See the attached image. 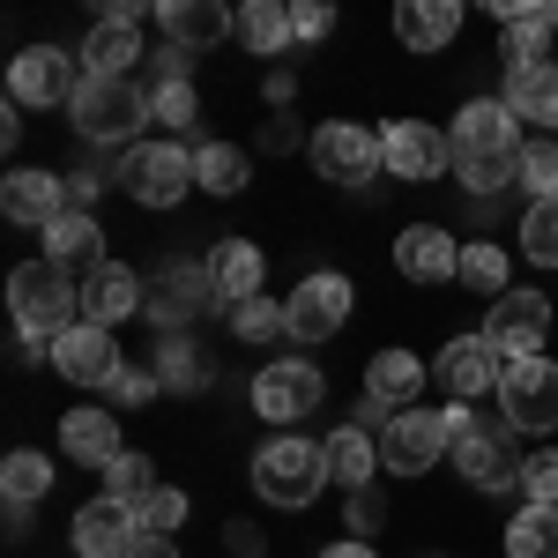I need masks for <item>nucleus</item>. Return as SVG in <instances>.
<instances>
[{"mask_svg": "<svg viewBox=\"0 0 558 558\" xmlns=\"http://www.w3.org/2000/svg\"><path fill=\"white\" fill-rule=\"evenodd\" d=\"M8 313L31 350L60 343L68 328H83V283H68V268H52V260H23L8 276Z\"/></svg>", "mask_w": 558, "mask_h": 558, "instance_id": "f257e3e1", "label": "nucleus"}, {"mask_svg": "<svg viewBox=\"0 0 558 558\" xmlns=\"http://www.w3.org/2000/svg\"><path fill=\"white\" fill-rule=\"evenodd\" d=\"M254 492L268 499V507H313L320 492H328V454L313 447V439H299V432H276L268 447L254 454Z\"/></svg>", "mask_w": 558, "mask_h": 558, "instance_id": "f03ea898", "label": "nucleus"}, {"mask_svg": "<svg viewBox=\"0 0 558 558\" xmlns=\"http://www.w3.org/2000/svg\"><path fill=\"white\" fill-rule=\"evenodd\" d=\"M521 432L507 417H470V402H454V470L470 476L476 492H507L521 484Z\"/></svg>", "mask_w": 558, "mask_h": 558, "instance_id": "7ed1b4c3", "label": "nucleus"}, {"mask_svg": "<svg viewBox=\"0 0 558 558\" xmlns=\"http://www.w3.org/2000/svg\"><path fill=\"white\" fill-rule=\"evenodd\" d=\"M209 305H216L209 260H165V268L149 276V299H142V313L157 320V336H186V328H194Z\"/></svg>", "mask_w": 558, "mask_h": 558, "instance_id": "20e7f679", "label": "nucleus"}, {"mask_svg": "<svg viewBox=\"0 0 558 558\" xmlns=\"http://www.w3.org/2000/svg\"><path fill=\"white\" fill-rule=\"evenodd\" d=\"M75 128H83V142H134L142 134V120H149V89L134 83H97V75H83V89H75Z\"/></svg>", "mask_w": 558, "mask_h": 558, "instance_id": "39448f33", "label": "nucleus"}, {"mask_svg": "<svg viewBox=\"0 0 558 558\" xmlns=\"http://www.w3.org/2000/svg\"><path fill=\"white\" fill-rule=\"evenodd\" d=\"M120 186L142 209H172L194 186V149H179V142H134L128 165H120Z\"/></svg>", "mask_w": 558, "mask_h": 558, "instance_id": "423d86ee", "label": "nucleus"}, {"mask_svg": "<svg viewBox=\"0 0 558 558\" xmlns=\"http://www.w3.org/2000/svg\"><path fill=\"white\" fill-rule=\"evenodd\" d=\"M499 410L514 432H558V365L536 350V357H507L499 373Z\"/></svg>", "mask_w": 558, "mask_h": 558, "instance_id": "0eeeda50", "label": "nucleus"}, {"mask_svg": "<svg viewBox=\"0 0 558 558\" xmlns=\"http://www.w3.org/2000/svg\"><path fill=\"white\" fill-rule=\"evenodd\" d=\"M439 454H454V410H402L380 432V470L395 476H425Z\"/></svg>", "mask_w": 558, "mask_h": 558, "instance_id": "6e6552de", "label": "nucleus"}, {"mask_svg": "<svg viewBox=\"0 0 558 558\" xmlns=\"http://www.w3.org/2000/svg\"><path fill=\"white\" fill-rule=\"evenodd\" d=\"M320 395H328V380H320L313 357H268V365L254 373V410L268 417V425H299V417H313Z\"/></svg>", "mask_w": 558, "mask_h": 558, "instance_id": "1a4fd4ad", "label": "nucleus"}, {"mask_svg": "<svg viewBox=\"0 0 558 558\" xmlns=\"http://www.w3.org/2000/svg\"><path fill=\"white\" fill-rule=\"evenodd\" d=\"M454 165V134L425 128V120H387L380 128V172H395L402 186H425Z\"/></svg>", "mask_w": 558, "mask_h": 558, "instance_id": "9d476101", "label": "nucleus"}, {"mask_svg": "<svg viewBox=\"0 0 558 558\" xmlns=\"http://www.w3.org/2000/svg\"><path fill=\"white\" fill-rule=\"evenodd\" d=\"M350 305H357L350 276H305L299 291L283 299V336H291V343H328L350 320Z\"/></svg>", "mask_w": 558, "mask_h": 558, "instance_id": "9b49d317", "label": "nucleus"}, {"mask_svg": "<svg viewBox=\"0 0 558 558\" xmlns=\"http://www.w3.org/2000/svg\"><path fill=\"white\" fill-rule=\"evenodd\" d=\"M75 89H83V52H60V45H31L8 68L15 105H75Z\"/></svg>", "mask_w": 558, "mask_h": 558, "instance_id": "f8f14e48", "label": "nucleus"}, {"mask_svg": "<svg viewBox=\"0 0 558 558\" xmlns=\"http://www.w3.org/2000/svg\"><path fill=\"white\" fill-rule=\"evenodd\" d=\"M476 336L499 350V357H536L544 336H551V299H544V291H507V299H492V313H484Z\"/></svg>", "mask_w": 558, "mask_h": 558, "instance_id": "ddd939ff", "label": "nucleus"}, {"mask_svg": "<svg viewBox=\"0 0 558 558\" xmlns=\"http://www.w3.org/2000/svg\"><path fill=\"white\" fill-rule=\"evenodd\" d=\"M305 157H313V172L336 179V186H357V179L380 172V134L357 128V120H328V128L305 142Z\"/></svg>", "mask_w": 558, "mask_h": 558, "instance_id": "4468645a", "label": "nucleus"}, {"mask_svg": "<svg viewBox=\"0 0 558 558\" xmlns=\"http://www.w3.org/2000/svg\"><path fill=\"white\" fill-rule=\"evenodd\" d=\"M120 365H128V357H120V343H112V328H89V320L52 343V373H60L68 387H112Z\"/></svg>", "mask_w": 558, "mask_h": 558, "instance_id": "2eb2a0df", "label": "nucleus"}, {"mask_svg": "<svg viewBox=\"0 0 558 558\" xmlns=\"http://www.w3.org/2000/svg\"><path fill=\"white\" fill-rule=\"evenodd\" d=\"M521 149V120L507 97H476L462 105V120H454V157H514Z\"/></svg>", "mask_w": 558, "mask_h": 558, "instance_id": "dca6fc26", "label": "nucleus"}, {"mask_svg": "<svg viewBox=\"0 0 558 558\" xmlns=\"http://www.w3.org/2000/svg\"><path fill=\"white\" fill-rule=\"evenodd\" d=\"M142 299H149V283L134 276L128 260H97L83 276V320L89 328H120L128 313H142Z\"/></svg>", "mask_w": 558, "mask_h": 558, "instance_id": "f3484780", "label": "nucleus"}, {"mask_svg": "<svg viewBox=\"0 0 558 558\" xmlns=\"http://www.w3.org/2000/svg\"><path fill=\"white\" fill-rule=\"evenodd\" d=\"M157 23H165V45H179V52L239 38V8H223V0H165Z\"/></svg>", "mask_w": 558, "mask_h": 558, "instance_id": "a211bd4d", "label": "nucleus"}, {"mask_svg": "<svg viewBox=\"0 0 558 558\" xmlns=\"http://www.w3.org/2000/svg\"><path fill=\"white\" fill-rule=\"evenodd\" d=\"M439 387L454 395V402H470V395H484V387H499V373H507V357L484 343V336H454V343L439 350Z\"/></svg>", "mask_w": 558, "mask_h": 558, "instance_id": "6ab92c4d", "label": "nucleus"}, {"mask_svg": "<svg viewBox=\"0 0 558 558\" xmlns=\"http://www.w3.org/2000/svg\"><path fill=\"white\" fill-rule=\"evenodd\" d=\"M0 216L45 231L52 216H68V179H52V172H8V179H0Z\"/></svg>", "mask_w": 558, "mask_h": 558, "instance_id": "aec40b11", "label": "nucleus"}, {"mask_svg": "<svg viewBox=\"0 0 558 558\" xmlns=\"http://www.w3.org/2000/svg\"><path fill=\"white\" fill-rule=\"evenodd\" d=\"M395 268H402L410 283H447V276H462V246H454L439 223H410V231L395 239Z\"/></svg>", "mask_w": 558, "mask_h": 558, "instance_id": "412c9836", "label": "nucleus"}, {"mask_svg": "<svg viewBox=\"0 0 558 558\" xmlns=\"http://www.w3.org/2000/svg\"><path fill=\"white\" fill-rule=\"evenodd\" d=\"M142 536V514L120 507V499H89L75 514V551L83 558H128V544Z\"/></svg>", "mask_w": 558, "mask_h": 558, "instance_id": "4be33fe9", "label": "nucleus"}, {"mask_svg": "<svg viewBox=\"0 0 558 558\" xmlns=\"http://www.w3.org/2000/svg\"><path fill=\"white\" fill-rule=\"evenodd\" d=\"M60 447H68L75 462H89V470H112V462L128 454L112 410H68V417H60Z\"/></svg>", "mask_w": 558, "mask_h": 558, "instance_id": "5701e85b", "label": "nucleus"}, {"mask_svg": "<svg viewBox=\"0 0 558 558\" xmlns=\"http://www.w3.org/2000/svg\"><path fill=\"white\" fill-rule=\"evenodd\" d=\"M260 276H268V260H260L254 239H223V246L209 254V283H216V299H223V305L260 299Z\"/></svg>", "mask_w": 558, "mask_h": 558, "instance_id": "b1692460", "label": "nucleus"}, {"mask_svg": "<svg viewBox=\"0 0 558 558\" xmlns=\"http://www.w3.org/2000/svg\"><path fill=\"white\" fill-rule=\"evenodd\" d=\"M365 395L402 417V410H417V395H425V365H417L410 350H380V357L365 365Z\"/></svg>", "mask_w": 558, "mask_h": 558, "instance_id": "393cba45", "label": "nucleus"}, {"mask_svg": "<svg viewBox=\"0 0 558 558\" xmlns=\"http://www.w3.org/2000/svg\"><path fill=\"white\" fill-rule=\"evenodd\" d=\"M134 60H142V31H134V23H105V15H97V31L83 38V75H97V83H128Z\"/></svg>", "mask_w": 558, "mask_h": 558, "instance_id": "a878e982", "label": "nucleus"}, {"mask_svg": "<svg viewBox=\"0 0 558 558\" xmlns=\"http://www.w3.org/2000/svg\"><path fill=\"white\" fill-rule=\"evenodd\" d=\"M454 31H462V0H402L395 8V38L410 52H439Z\"/></svg>", "mask_w": 558, "mask_h": 558, "instance_id": "bb28decb", "label": "nucleus"}, {"mask_svg": "<svg viewBox=\"0 0 558 558\" xmlns=\"http://www.w3.org/2000/svg\"><path fill=\"white\" fill-rule=\"evenodd\" d=\"M320 454H328V484H343V492H365L373 470H380V439H373V432H357V425L328 432V439H320Z\"/></svg>", "mask_w": 558, "mask_h": 558, "instance_id": "cd10ccee", "label": "nucleus"}, {"mask_svg": "<svg viewBox=\"0 0 558 558\" xmlns=\"http://www.w3.org/2000/svg\"><path fill=\"white\" fill-rule=\"evenodd\" d=\"M97 239H105V231H97V216L89 209H68V216H52V223H45V260H52V268H75V260H89V268H97Z\"/></svg>", "mask_w": 558, "mask_h": 558, "instance_id": "c85d7f7f", "label": "nucleus"}, {"mask_svg": "<svg viewBox=\"0 0 558 558\" xmlns=\"http://www.w3.org/2000/svg\"><path fill=\"white\" fill-rule=\"evenodd\" d=\"M239 45L260 52V60H276L283 45H299L291 38V8H283V0H246V8H239Z\"/></svg>", "mask_w": 558, "mask_h": 558, "instance_id": "c756f323", "label": "nucleus"}, {"mask_svg": "<svg viewBox=\"0 0 558 558\" xmlns=\"http://www.w3.org/2000/svg\"><path fill=\"white\" fill-rule=\"evenodd\" d=\"M0 492H8V507H15V514H31L45 492H52V462H45L38 447H15V454L0 462Z\"/></svg>", "mask_w": 558, "mask_h": 558, "instance_id": "7c9ffc66", "label": "nucleus"}, {"mask_svg": "<svg viewBox=\"0 0 558 558\" xmlns=\"http://www.w3.org/2000/svg\"><path fill=\"white\" fill-rule=\"evenodd\" d=\"M507 105H514V120L558 128V60H544L536 75H521V83H507Z\"/></svg>", "mask_w": 558, "mask_h": 558, "instance_id": "2f4dec72", "label": "nucleus"}, {"mask_svg": "<svg viewBox=\"0 0 558 558\" xmlns=\"http://www.w3.org/2000/svg\"><path fill=\"white\" fill-rule=\"evenodd\" d=\"M157 380L179 387V395H202L209 387V365H202L194 336H157Z\"/></svg>", "mask_w": 558, "mask_h": 558, "instance_id": "473e14b6", "label": "nucleus"}, {"mask_svg": "<svg viewBox=\"0 0 558 558\" xmlns=\"http://www.w3.org/2000/svg\"><path fill=\"white\" fill-rule=\"evenodd\" d=\"M507 558H558V507H521L507 521Z\"/></svg>", "mask_w": 558, "mask_h": 558, "instance_id": "72a5a7b5", "label": "nucleus"}, {"mask_svg": "<svg viewBox=\"0 0 558 558\" xmlns=\"http://www.w3.org/2000/svg\"><path fill=\"white\" fill-rule=\"evenodd\" d=\"M194 186H209V194H239V186H246V149H231V142H202V149H194Z\"/></svg>", "mask_w": 558, "mask_h": 558, "instance_id": "f704fd0d", "label": "nucleus"}, {"mask_svg": "<svg viewBox=\"0 0 558 558\" xmlns=\"http://www.w3.org/2000/svg\"><path fill=\"white\" fill-rule=\"evenodd\" d=\"M157 484H165V476H157V462L128 447V454H120V462L105 470V499H120V507H142V499H149Z\"/></svg>", "mask_w": 558, "mask_h": 558, "instance_id": "c9c22d12", "label": "nucleus"}, {"mask_svg": "<svg viewBox=\"0 0 558 558\" xmlns=\"http://www.w3.org/2000/svg\"><path fill=\"white\" fill-rule=\"evenodd\" d=\"M521 254L536 268H558V202H529L521 216Z\"/></svg>", "mask_w": 558, "mask_h": 558, "instance_id": "e433bc0d", "label": "nucleus"}, {"mask_svg": "<svg viewBox=\"0 0 558 558\" xmlns=\"http://www.w3.org/2000/svg\"><path fill=\"white\" fill-rule=\"evenodd\" d=\"M231 336H239V343H276V336H283V299L231 305Z\"/></svg>", "mask_w": 558, "mask_h": 558, "instance_id": "4c0bfd02", "label": "nucleus"}, {"mask_svg": "<svg viewBox=\"0 0 558 558\" xmlns=\"http://www.w3.org/2000/svg\"><path fill=\"white\" fill-rule=\"evenodd\" d=\"M462 283L484 291V299H507L514 283H507V254L499 246H462Z\"/></svg>", "mask_w": 558, "mask_h": 558, "instance_id": "58836bf2", "label": "nucleus"}, {"mask_svg": "<svg viewBox=\"0 0 558 558\" xmlns=\"http://www.w3.org/2000/svg\"><path fill=\"white\" fill-rule=\"evenodd\" d=\"M521 186L529 202H558V142H521Z\"/></svg>", "mask_w": 558, "mask_h": 558, "instance_id": "ea45409f", "label": "nucleus"}, {"mask_svg": "<svg viewBox=\"0 0 558 558\" xmlns=\"http://www.w3.org/2000/svg\"><path fill=\"white\" fill-rule=\"evenodd\" d=\"M521 507H558V447H536L521 462Z\"/></svg>", "mask_w": 558, "mask_h": 558, "instance_id": "a19ab883", "label": "nucleus"}, {"mask_svg": "<svg viewBox=\"0 0 558 558\" xmlns=\"http://www.w3.org/2000/svg\"><path fill=\"white\" fill-rule=\"evenodd\" d=\"M521 179V149L514 157H462V186L470 194H499V186H514Z\"/></svg>", "mask_w": 558, "mask_h": 558, "instance_id": "79ce46f5", "label": "nucleus"}, {"mask_svg": "<svg viewBox=\"0 0 558 558\" xmlns=\"http://www.w3.org/2000/svg\"><path fill=\"white\" fill-rule=\"evenodd\" d=\"M134 514H142V529H149V536H172L179 521H186V492H179V484H157Z\"/></svg>", "mask_w": 558, "mask_h": 558, "instance_id": "37998d69", "label": "nucleus"}, {"mask_svg": "<svg viewBox=\"0 0 558 558\" xmlns=\"http://www.w3.org/2000/svg\"><path fill=\"white\" fill-rule=\"evenodd\" d=\"M149 120H165V128H194V83H157V89H149Z\"/></svg>", "mask_w": 558, "mask_h": 558, "instance_id": "c03bdc74", "label": "nucleus"}, {"mask_svg": "<svg viewBox=\"0 0 558 558\" xmlns=\"http://www.w3.org/2000/svg\"><path fill=\"white\" fill-rule=\"evenodd\" d=\"M157 357H149V365H120V380L105 387V395H112V402H120V410H134V402H149V395H157Z\"/></svg>", "mask_w": 558, "mask_h": 558, "instance_id": "a18cd8bd", "label": "nucleus"}, {"mask_svg": "<svg viewBox=\"0 0 558 558\" xmlns=\"http://www.w3.org/2000/svg\"><path fill=\"white\" fill-rule=\"evenodd\" d=\"M328 31H336V8H320V0H299V8H291V38L299 45L328 38Z\"/></svg>", "mask_w": 558, "mask_h": 558, "instance_id": "49530a36", "label": "nucleus"}, {"mask_svg": "<svg viewBox=\"0 0 558 558\" xmlns=\"http://www.w3.org/2000/svg\"><path fill=\"white\" fill-rule=\"evenodd\" d=\"M60 179H68V209H89V202L105 194V179H97V172H60Z\"/></svg>", "mask_w": 558, "mask_h": 558, "instance_id": "de8ad7c7", "label": "nucleus"}, {"mask_svg": "<svg viewBox=\"0 0 558 558\" xmlns=\"http://www.w3.org/2000/svg\"><path fill=\"white\" fill-rule=\"evenodd\" d=\"M128 558H179V544H172V536H149V529H142V536L128 544Z\"/></svg>", "mask_w": 558, "mask_h": 558, "instance_id": "09e8293b", "label": "nucleus"}, {"mask_svg": "<svg viewBox=\"0 0 558 558\" xmlns=\"http://www.w3.org/2000/svg\"><path fill=\"white\" fill-rule=\"evenodd\" d=\"M350 521H357V536H373V529H380V499H373V492H357V507H350Z\"/></svg>", "mask_w": 558, "mask_h": 558, "instance_id": "8fccbe9b", "label": "nucleus"}, {"mask_svg": "<svg viewBox=\"0 0 558 558\" xmlns=\"http://www.w3.org/2000/svg\"><path fill=\"white\" fill-rule=\"evenodd\" d=\"M231 551H239V558H260V529H254V521H239V529H231Z\"/></svg>", "mask_w": 558, "mask_h": 558, "instance_id": "3c124183", "label": "nucleus"}, {"mask_svg": "<svg viewBox=\"0 0 558 558\" xmlns=\"http://www.w3.org/2000/svg\"><path fill=\"white\" fill-rule=\"evenodd\" d=\"M260 142H268V149H291V142H299V128H291V120H268V128H260Z\"/></svg>", "mask_w": 558, "mask_h": 558, "instance_id": "603ef678", "label": "nucleus"}, {"mask_svg": "<svg viewBox=\"0 0 558 558\" xmlns=\"http://www.w3.org/2000/svg\"><path fill=\"white\" fill-rule=\"evenodd\" d=\"M320 558H373V544H357V536H350V544H328Z\"/></svg>", "mask_w": 558, "mask_h": 558, "instance_id": "864d4df0", "label": "nucleus"}, {"mask_svg": "<svg viewBox=\"0 0 558 558\" xmlns=\"http://www.w3.org/2000/svg\"><path fill=\"white\" fill-rule=\"evenodd\" d=\"M432 558H439V551H432Z\"/></svg>", "mask_w": 558, "mask_h": 558, "instance_id": "5fc2aeb1", "label": "nucleus"}]
</instances>
